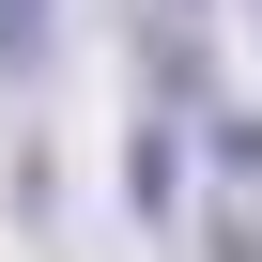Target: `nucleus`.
<instances>
[{"label":"nucleus","mask_w":262,"mask_h":262,"mask_svg":"<svg viewBox=\"0 0 262 262\" xmlns=\"http://www.w3.org/2000/svg\"><path fill=\"white\" fill-rule=\"evenodd\" d=\"M201 139H216V170H231V185H262V123H247V108H201Z\"/></svg>","instance_id":"nucleus-3"},{"label":"nucleus","mask_w":262,"mask_h":262,"mask_svg":"<svg viewBox=\"0 0 262 262\" xmlns=\"http://www.w3.org/2000/svg\"><path fill=\"white\" fill-rule=\"evenodd\" d=\"M247 16H262V0H247Z\"/></svg>","instance_id":"nucleus-4"},{"label":"nucleus","mask_w":262,"mask_h":262,"mask_svg":"<svg viewBox=\"0 0 262 262\" xmlns=\"http://www.w3.org/2000/svg\"><path fill=\"white\" fill-rule=\"evenodd\" d=\"M123 185H139V216H170V185H185V139H170V123H139V170H123Z\"/></svg>","instance_id":"nucleus-1"},{"label":"nucleus","mask_w":262,"mask_h":262,"mask_svg":"<svg viewBox=\"0 0 262 262\" xmlns=\"http://www.w3.org/2000/svg\"><path fill=\"white\" fill-rule=\"evenodd\" d=\"M47 31H62V0H0V62H16V77L47 62Z\"/></svg>","instance_id":"nucleus-2"}]
</instances>
